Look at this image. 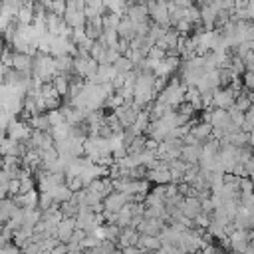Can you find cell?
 Masks as SVG:
<instances>
[{
    "label": "cell",
    "instance_id": "obj_1",
    "mask_svg": "<svg viewBox=\"0 0 254 254\" xmlns=\"http://www.w3.org/2000/svg\"><path fill=\"white\" fill-rule=\"evenodd\" d=\"M147 12H149V18L153 20V24H157V26H161L165 30L171 28L167 2H151V4H147Z\"/></svg>",
    "mask_w": 254,
    "mask_h": 254
},
{
    "label": "cell",
    "instance_id": "obj_2",
    "mask_svg": "<svg viewBox=\"0 0 254 254\" xmlns=\"http://www.w3.org/2000/svg\"><path fill=\"white\" fill-rule=\"evenodd\" d=\"M32 135V129L28 123L20 121V119H12L10 125L6 127V137L12 139V141H18V143H26Z\"/></svg>",
    "mask_w": 254,
    "mask_h": 254
},
{
    "label": "cell",
    "instance_id": "obj_3",
    "mask_svg": "<svg viewBox=\"0 0 254 254\" xmlns=\"http://www.w3.org/2000/svg\"><path fill=\"white\" fill-rule=\"evenodd\" d=\"M238 93H234L230 87H218L212 93V109H224L228 111L234 105V97Z\"/></svg>",
    "mask_w": 254,
    "mask_h": 254
},
{
    "label": "cell",
    "instance_id": "obj_4",
    "mask_svg": "<svg viewBox=\"0 0 254 254\" xmlns=\"http://www.w3.org/2000/svg\"><path fill=\"white\" fill-rule=\"evenodd\" d=\"M133 202V196L131 194H125V192H111L109 196L103 198V208L109 210V212H119L123 206L131 204Z\"/></svg>",
    "mask_w": 254,
    "mask_h": 254
},
{
    "label": "cell",
    "instance_id": "obj_5",
    "mask_svg": "<svg viewBox=\"0 0 254 254\" xmlns=\"http://www.w3.org/2000/svg\"><path fill=\"white\" fill-rule=\"evenodd\" d=\"M131 101H133V99L125 101L121 107H117V109L113 111V115L117 117V121H119V125H121L123 129H129V127L135 123V119H137V113H139V111H135V109L131 107Z\"/></svg>",
    "mask_w": 254,
    "mask_h": 254
},
{
    "label": "cell",
    "instance_id": "obj_6",
    "mask_svg": "<svg viewBox=\"0 0 254 254\" xmlns=\"http://www.w3.org/2000/svg\"><path fill=\"white\" fill-rule=\"evenodd\" d=\"M228 238H230V250L234 254H244L246 246L250 244V230H234Z\"/></svg>",
    "mask_w": 254,
    "mask_h": 254
},
{
    "label": "cell",
    "instance_id": "obj_7",
    "mask_svg": "<svg viewBox=\"0 0 254 254\" xmlns=\"http://www.w3.org/2000/svg\"><path fill=\"white\" fill-rule=\"evenodd\" d=\"M179 210H181L183 216H187L189 220H194V218L202 212V206H200V200H198L196 196H187V198H183Z\"/></svg>",
    "mask_w": 254,
    "mask_h": 254
},
{
    "label": "cell",
    "instance_id": "obj_8",
    "mask_svg": "<svg viewBox=\"0 0 254 254\" xmlns=\"http://www.w3.org/2000/svg\"><path fill=\"white\" fill-rule=\"evenodd\" d=\"M125 18H129L133 24H141V22H147L149 20V12H147V4H127V10H125Z\"/></svg>",
    "mask_w": 254,
    "mask_h": 254
},
{
    "label": "cell",
    "instance_id": "obj_9",
    "mask_svg": "<svg viewBox=\"0 0 254 254\" xmlns=\"http://www.w3.org/2000/svg\"><path fill=\"white\" fill-rule=\"evenodd\" d=\"M165 220H155V218H143L141 224L135 228L139 234L143 236H159V232L163 230Z\"/></svg>",
    "mask_w": 254,
    "mask_h": 254
},
{
    "label": "cell",
    "instance_id": "obj_10",
    "mask_svg": "<svg viewBox=\"0 0 254 254\" xmlns=\"http://www.w3.org/2000/svg\"><path fill=\"white\" fill-rule=\"evenodd\" d=\"M73 230H75V218H64L56 228V238L60 240V244H67Z\"/></svg>",
    "mask_w": 254,
    "mask_h": 254
},
{
    "label": "cell",
    "instance_id": "obj_11",
    "mask_svg": "<svg viewBox=\"0 0 254 254\" xmlns=\"http://www.w3.org/2000/svg\"><path fill=\"white\" fill-rule=\"evenodd\" d=\"M145 179H147V181H153L157 187L171 185V173H169V169H165L163 165H161L159 169H155V171H147V173H145Z\"/></svg>",
    "mask_w": 254,
    "mask_h": 254
},
{
    "label": "cell",
    "instance_id": "obj_12",
    "mask_svg": "<svg viewBox=\"0 0 254 254\" xmlns=\"http://www.w3.org/2000/svg\"><path fill=\"white\" fill-rule=\"evenodd\" d=\"M161 240H159V236H143L141 234V238H139V242H137V248H141V252L143 254H153V252H157V250H161Z\"/></svg>",
    "mask_w": 254,
    "mask_h": 254
},
{
    "label": "cell",
    "instance_id": "obj_13",
    "mask_svg": "<svg viewBox=\"0 0 254 254\" xmlns=\"http://www.w3.org/2000/svg\"><path fill=\"white\" fill-rule=\"evenodd\" d=\"M117 36H119V40H127V42H131L133 38H137V34H135V24L129 20V18H121V22H119V28H117Z\"/></svg>",
    "mask_w": 254,
    "mask_h": 254
},
{
    "label": "cell",
    "instance_id": "obj_14",
    "mask_svg": "<svg viewBox=\"0 0 254 254\" xmlns=\"http://www.w3.org/2000/svg\"><path fill=\"white\" fill-rule=\"evenodd\" d=\"M202 147V145H200ZM200 147H189V145H183L181 149V161H185L187 165H196L198 159H200Z\"/></svg>",
    "mask_w": 254,
    "mask_h": 254
},
{
    "label": "cell",
    "instance_id": "obj_15",
    "mask_svg": "<svg viewBox=\"0 0 254 254\" xmlns=\"http://www.w3.org/2000/svg\"><path fill=\"white\" fill-rule=\"evenodd\" d=\"M50 194H52V198H54V202L56 204H62V202H67V200H71V190H69V187L64 183V185H58L56 189H52L50 190Z\"/></svg>",
    "mask_w": 254,
    "mask_h": 254
},
{
    "label": "cell",
    "instance_id": "obj_16",
    "mask_svg": "<svg viewBox=\"0 0 254 254\" xmlns=\"http://www.w3.org/2000/svg\"><path fill=\"white\" fill-rule=\"evenodd\" d=\"M52 85H54V89H56V93H58L60 97L67 95V91H69V75L58 73V75L52 79Z\"/></svg>",
    "mask_w": 254,
    "mask_h": 254
},
{
    "label": "cell",
    "instance_id": "obj_17",
    "mask_svg": "<svg viewBox=\"0 0 254 254\" xmlns=\"http://www.w3.org/2000/svg\"><path fill=\"white\" fill-rule=\"evenodd\" d=\"M28 125H30L32 131H42V133L50 131V121H48V115H46V113H40V115L30 117Z\"/></svg>",
    "mask_w": 254,
    "mask_h": 254
},
{
    "label": "cell",
    "instance_id": "obj_18",
    "mask_svg": "<svg viewBox=\"0 0 254 254\" xmlns=\"http://www.w3.org/2000/svg\"><path fill=\"white\" fill-rule=\"evenodd\" d=\"M190 133L200 141V143H204L206 139H210V133H212V127H210V123H202V121H198L192 129H190Z\"/></svg>",
    "mask_w": 254,
    "mask_h": 254
},
{
    "label": "cell",
    "instance_id": "obj_19",
    "mask_svg": "<svg viewBox=\"0 0 254 254\" xmlns=\"http://www.w3.org/2000/svg\"><path fill=\"white\" fill-rule=\"evenodd\" d=\"M185 101L196 111V109H200L202 107V101H200V91L196 89V87H187L185 89Z\"/></svg>",
    "mask_w": 254,
    "mask_h": 254
},
{
    "label": "cell",
    "instance_id": "obj_20",
    "mask_svg": "<svg viewBox=\"0 0 254 254\" xmlns=\"http://www.w3.org/2000/svg\"><path fill=\"white\" fill-rule=\"evenodd\" d=\"M69 133H71V127L67 123H60V125L50 129V135L54 137V141H64V139L69 137Z\"/></svg>",
    "mask_w": 254,
    "mask_h": 254
},
{
    "label": "cell",
    "instance_id": "obj_21",
    "mask_svg": "<svg viewBox=\"0 0 254 254\" xmlns=\"http://www.w3.org/2000/svg\"><path fill=\"white\" fill-rule=\"evenodd\" d=\"M60 212L64 214V218H75L77 212H79V206L73 200H67V202H62L60 204Z\"/></svg>",
    "mask_w": 254,
    "mask_h": 254
},
{
    "label": "cell",
    "instance_id": "obj_22",
    "mask_svg": "<svg viewBox=\"0 0 254 254\" xmlns=\"http://www.w3.org/2000/svg\"><path fill=\"white\" fill-rule=\"evenodd\" d=\"M119 234H121V228L117 224H103V240H109V242L117 244Z\"/></svg>",
    "mask_w": 254,
    "mask_h": 254
},
{
    "label": "cell",
    "instance_id": "obj_23",
    "mask_svg": "<svg viewBox=\"0 0 254 254\" xmlns=\"http://www.w3.org/2000/svg\"><path fill=\"white\" fill-rule=\"evenodd\" d=\"M234 107H236L240 113H246V111L252 107V101H250L248 93H246V95H244V93H238V95L234 97Z\"/></svg>",
    "mask_w": 254,
    "mask_h": 254
},
{
    "label": "cell",
    "instance_id": "obj_24",
    "mask_svg": "<svg viewBox=\"0 0 254 254\" xmlns=\"http://www.w3.org/2000/svg\"><path fill=\"white\" fill-rule=\"evenodd\" d=\"M46 115H48V121H50V129L56 127V125H60V123H65L62 107H60V109H54V111H48Z\"/></svg>",
    "mask_w": 254,
    "mask_h": 254
},
{
    "label": "cell",
    "instance_id": "obj_25",
    "mask_svg": "<svg viewBox=\"0 0 254 254\" xmlns=\"http://www.w3.org/2000/svg\"><path fill=\"white\" fill-rule=\"evenodd\" d=\"M226 113H228L230 121H232V123H234V125H236L238 129H240V127H242V123H244V113H240V111H238V109H236L234 105H232V107H230V109H228Z\"/></svg>",
    "mask_w": 254,
    "mask_h": 254
},
{
    "label": "cell",
    "instance_id": "obj_26",
    "mask_svg": "<svg viewBox=\"0 0 254 254\" xmlns=\"http://www.w3.org/2000/svg\"><path fill=\"white\" fill-rule=\"evenodd\" d=\"M32 190H36V181L32 177L22 179L20 181V194H26V192H32Z\"/></svg>",
    "mask_w": 254,
    "mask_h": 254
},
{
    "label": "cell",
    "instance_id": "obj_27",
    "mask_svg": "<svg viewBox=\"0 0 254 254\" xmlns=\"http://www.w3.org/2000/svg\"><path fill=\"white\" fill-rule=\"evenodd\" d=\"M65 185L69 187V190H71V192H77V190H81V189H83V181H81L79 177L65 179Z\"/></svg>",
    "mask_w": 254,
    "mask_h": 254
},
{
    "label": "cell",
    "instance_id": "obj_28",
    "mask_svg": "<svg viewBox=\"0 0 254 254\" xmlns=\"http://www.w3.org/2000/svg\"><path fill=\"white\" fill-rule=\"evenodd\" d=\"M0 254H20V250H18L14 244H8V246L0 248Z\"/></svg>",
    "mask_w": 254,
    "mask_h": 254
},
{
    "label": "cell",
    "instance_id": "obj_29",
    "mask_svg": "<svg viewBox=\"0 0 254 254\" xmlns=\"http://www.w3.org/2000/svg\"><path fill=\"white\" fill-rule=\"evenodd\" d=\"M50 254H67V244H58Z\"/></svg>",
    "mask_w": 254,
    "mask_h": 254
},
{
    "label": "cell",
    "instance_id": "obj_30",
    "mask_svg": "<svg viewBox=\"0 0 254 254\" xmlns=\"http://www.w3.org/2000/svg\"><path fill=\"white\" fill-rule=\"evenodd\" d=\"M244 169H246V173H248V175H250V173H254V155L244 163Z\"/></svg>",
    "mask_w": 254,
    "mask_h": 254
},
{
    "label": "cell",
    "instance_id": "obj_31",
    "mask_svg": "<svg viewBox=\"0 0 254 254\" xmlns=\"http://www.w3.org/2000/svg\"><path fill=\"white\" fill-rule=\"evenodd\" d=\"M121 252H123V254H143L141 248H137V246H127V248H123Z\"/></svg>",
    "mask_w": 254,
    "mask_h": 254
},
{
    "label": "cell",
    "instance_id": "obj_32",
    "mask_svg": "<svg viewBox=\"0 0 254 254\" xmlns=\"http://www.w3.org/2000/svg\"><path fill=\"white\" fill-rule=\"evenodd\" d=\"M248 145H250V147L254 149V129H252V131L248 133Z\"/></svg>",
    "mask_w": 254,
    "mask_h": 254
},
{
    "label": "cell",
    "instance_id": "obj_33",
    "mask_svg": "<svg viewBox=\"0 0 254 254\" xmlns=\"http://www.w3.org/2000/svg\"><path fill=\"white\" fill-rule=\"evenodd\" d=\"M244 254H254V244L250 242L248 246H246V250H244Z\"/></svg>",
    "mask_w": 254,
    "mask_h": 254
},
{
    "label": "cell",
    "instance_id": "obj_34",
    "mask_svg": "<svg viewBox=\"0 0 254 254\" xmlns=\"http://www.w3.org/2000/svg\"><path fill=\"white\" fill-rule=\"evenodd\" d=\"M250 230H254V212H252V218H250Z\"/></svg>",
    "mask_w": 254,
    "mask_h": 254
},
{
    "label": "cell",
    "instance_id": "obj_35",
    "mask_svg": "<svg viewBox=\"0 0 254 254\" xmlns=\"http://www.w3.org/2000/svg\"><path fill=\"white\" fill-rule=\"evenodd\" d=\"M109 254H123V252H121L119 248H115V250H113V252H109Z\"/></svg>",
    "mask_w": 254,
    "mask_h": 254
},
{
    "label": "cell",
    "instance_id": "obj_36",
    "mask_svg": "<svg viewBox=\"0 0 254 254\" xmlns=\"http://www.w3.org/2000/svg\"><path fill=\"white\" fill-rule=\"evenodd\" d=\"M250 242L254 244V230H250Z\"/></svg>",
    "mask_w": 254,
    "mask_h": 254
},
{
    "label": "cell",
    "instance_id": "obj_37",
    "mask_svg": "<svg viewBox=\"0 0 254 254\" xmlns=\"http://www.w3.org/2000/svg\"><path fill=\"white\" fill-rule=\"evenodd\" d=\"M20 254H28V252H24V250H20Z\"/></svg>",
    "mask_w": 254,
    "mask_h": 254
},
{
    "label": "cell",
    "instance_id": "obj_38",
    "mask_svg": "<svg viewBox=\"0 0 254 254\" xmlns=\"http://www.w3.org/2000/svg\"><path fill=\"white\" fill-rule=\"evenodd\" d=\"M42 254H50V252H42Z\"/></svg>",
    "mask_w": 254,
    "mask_h": 254
}]
</instances>
